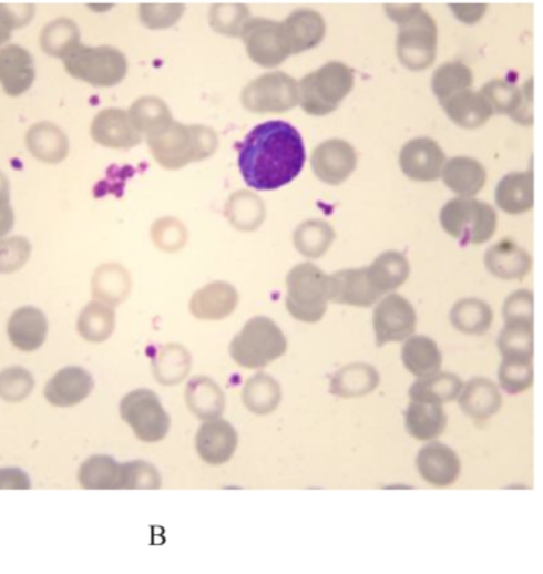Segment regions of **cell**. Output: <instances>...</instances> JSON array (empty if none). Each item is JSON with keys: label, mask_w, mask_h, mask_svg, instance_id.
Returning a JSON list of instances; mask_svg holds the SVG:
<instances>
[{"label": "cell", "mask_w": 543, "mask_h": 574, "mask_svg": "<svg viewBox=\"0 0 543 574\" xmlns=\"http://www.w3.org/2000/svg\"><path fill=\"white\" fill-rule=\"evenodd\" d=\"M238 165L255 191H276L290 184L305 166V143L297 129L272 120L255 126L239 145Z\"/></svg>", "instance_id": "6da1fadb"}, {"label": "cell", "mask_w": 543, "mask_h": 574, "mask_svg": "<svg viewBox=\"0 0 543 574\" xmlns=\"http://www.w3.org/2000/svg\"><path fill=\"white\" fill-rule=\"evenodd\" d=\"M386 13L399 24L397 54L410 71H424L436 60L437 24L418 3L397 6L388 3Z\"/></svg>", "instance_id": "7a4b0ae2"}, {"label": "cell", "mask_w": 543, "mask_h": 574, "mask_svg": "<svg viewBox=\"0 0 543 574\" xmlns=\"http://www.w3.org/2000/svg\"><path fill=\"white\" fill-rule=\"evenodd\" d=\"M355 74L348 65L331 61L298 83V101L306 114L322 117L337 111L351 93Z\"/></svg>", "instance_id": "3957f363"}, {"label": "cell", "mask_w": 543, "mask_h": 574, "mask_svg": "<svg viewBox=\"0 0 543 574\" xmlns=\"http://www.w3.org/2000/svg\"><path fill=\"white\" fill-rule=\"evenodd\" d=\"M287 351V339L273 319L257 316L229 345V355L236 365L246 369H260L272 365Z\"/></svg>", "instance_id": "277c9868"}, {"label": "cell", "mask_w": 543, "mask_h": 574, "mask_svg": "<svg viewBox=\"0 0 543 574\" xmlns=\"http://www.w3.org/2000/svg\"><path fill=\"white\" fill-rule=\"evenodd\" d=\"M440 224L462 246L490 242L498 228V214L475 198H454L440 211Z\"/></svg>", "instance_id": "5b68a950"}, {"label": "cell", "mask_w": 543, "mask_h": 574, "mask_svg": "<svg viewBox=\"0 0 543 574\" xmlns=\"http://www.w3.org/2000/svg\"><path fill=\"white\" fill-rule=\"evenodd\" d=\"M286 305L289 314L301 322H317L324 318L329 304L327 275L315 264L297 265L287 275Z\"/></svg>", "instance_id": "8992f818"}, {"label": "cell", "mask_w": 543, "mask_h": 574, "mask_svg": "<svg viewBox=\"0 0 543 574\" xmlns=\"http://www.w3.org/2000/svg\"><path fill=\"white\" fill-rule=\"evenodd\" d=\"M158 140L152 143L153 152L165 166L178 168L188 162L209 157L217 148V136L204 126H182L170 123L156 133Z\"/></svg>", "instance_id": "52a82bcc"}, {"label": "cell", "mask_w": 543, "mask_h": 574, "mask_svg": "<svg viewBox=\"0 0 543 574\" xmlns=\"http://www.w3.org/2000/svg\"><path fill=\"white\" fill-rule=\"evenodd\" d=\"M240 103L257 114L291 111L298 104V82L284 72H269L243 90Z\"/></svg>", "instance_id": "ba28073f"}, {"label": "cell", "mask_w": 543, "mask_h": 574, "mask_svg": "<svg viewBox=\"0 0 543 574\" xmlns=\"http://www.w3.org/2000/svg\"><path fill=\"white\" fill-rule=\"evenodd\" d=\"M64 61L65 68L72 75L94 85H115L126 72L125 57L109 47L86 49V47L76 45L65 54Z\"/></svg>", "instance_id": "9c48e42d"}, {"label": "cell", "mask_w": 543, "mask_h": 574, "mask_svg": "<svg viewBox=\"0 0 543 574\" xmlns=\"http://www.w3.org/2000/svg\"><path fill=\"white\" fill-rule=\"evenodd\" d=\"M122 416L131 424L137 438L145 442H158L170 430L166 416L158 398L153 392L140 390L126 396L122 404Z\"/></svg>", "instance_id": "30bf717a"}, {"label": "cell", "mask_w": 543, "mask_h": 574, "mask_svg": "<svg viewBox=\"0 0 543 574\" xmlns=\"http://www.w3.org/2000/svg\"><path fill=\"white\" fill-rule=\"evenodd\" d=\"M373 329L378 347L408 339L417 329L413 305L399 294L385 297L375 308Z\"/></svg>", "instance_id": "8fae6325"}, {"label": "cell", "mask_w": 543, "mask_h": 574, "mask_svg": "<svg viewBox=\"0 0 543 574\" xmlns=\"http://www.w3.org/2000/svg\"><path fill=\"white\" fill-rule=\"evenodd\" d=\"M240 38L246 43L250 60L262 68H278L289 57L280 42L279 23L264 18H253L244 24Z\"/></svg>", "instance_id": "7c38bea8"}, {"label": "cell", "mask_w": 543, "mask_h": 574, "mask_svg": "<svg viewBox=\"0 0 543 574\" xmlns=\"http://www.w3.org/2000/svg\"><path fill=\"white\" fill-rule=\"evenodd\" d=\"M279 35L287 54L306 52L326 38V21L315 10H295L279 23Z\"/></svg>", "instance_id": "4fadbf2b"}, {"label": "cell", "mask_w": 543, "mask_h": 574, "mask_svg": "<svg viewBox=\"0 0 543 574\" xmlns=\"http://www.w3.org/2000/svg\"><path fill=\"white\" fill-rule=\"evenodd\" d=\"M447 163L444 152L430 137H417L403 145L400 152V168L410 180L430 183L442 176Z\"/></svg>", "instance_id": "5bb4252c"}, {"label": "cell", "mask_w": 543, "mask_h": 574, "mask_svg": "<svg viewBox=\"0 0 543 574\" xmlns=\"http://www.w3.org/2000/svg\"><path fill=\"white\" fill-rule=\"evenodd\" d=\"M315 174L322 183L340 185L355 173L356 148L342 140H329L315 148L311 155Z\"/></svg>", "instance_id": "9a60e30c"}, {"label": "cell", "mask_w": 543, "mask_h": 574, "mask_svg": "<svg viewBox=\"0 0 543 574\" xmlns=\"http://www.w3.org/2000/svg\"><path fill=\"white\" fill-rule=\"evenodd\" d=\"M329 301L351 305V307H370L381 297L371 285L367 268H348L327 276Z\"/></svg>", "instance_id": "2e32d148"}, {"label": "cell", "mask_w": 543, "mask_h": 574, "mask_svg": "<svg viewBox=\"0 0 543 574\" xmlns=\"http://www.w3.org/2000/svg\"><path fill=\"white\" fill-rule=\"evenodd\" d=\"M531 80L524 89L506 82V80H491L481 90V96L488 101L493 112L510 115L516 123L531 125Z\"/></svg>", "instance_id": "e0dca14e"}, {"label": "cell", "mask_w": 543, "mask_h": 574, "mask_svg": "<svg viewBox=\"0 0 543 574\" xmlns=\"http://www.w3.org/2000/svg\"><path fill=\"white\" fill-rule=\"evenodd\" d=\"M419 474L430 485L448 486L461 474V461L450 447L433 442L426 445L417 458Z\"/></svg>", "instance_id": "ac0fdd59"}, {"label": "cell", "mask_w": 543, "mask_h": 574, "mask_svg": "<svg viewBox=\"0 0 543 574\" xmlns=\"http://www.w3.org/2000/svg\"><path fill=\"white\" fill-rule=\"evenodd\" d=\"M238 447L235 428L224 420H213L203 424L196 434V449L199 457L213 467L227 463Z\"/></svg>", "instance_id": "d6986e66"}, {"label": "cell", "mask_w": 543, "mask_h": 574, "mask_svg": "<svg viewBox=\"0 0 543 574\" xmlns=\"http://www.w3.org/2000/svg\"><path fill=\"white\" fill-rule=\"evenodd\" d=\"M484 264L491 274L501 279H524L532 268L530 254L512 239H502L488 249Z\"/></svg>", "instance_id": "ffe728a7"}, {"label": "cell", "mask_w": 543, "mask_h": 574, "mask_svg": "<svg viewBox=\"0 0 543 574\" xmlns=\"http://www.w3.org/2000/svg\"><path fill=\"white\" fill-rule=\"evenodd\" d=\"M443 183L462 198H472L486 184V170L479 160L455 157L448 160L442 170Z\"/></svg>", "instance_id": "44dd1931"}, {"label": "cell", "mask_w": 543, "mask_h": 574, "mask_svg": "<svg viewBox=\"0 0 543 574\" xmlns=\"http://www.w3.org/2000/svg\"><path fill=\"white\" fill-rule=\"evenodd\" d=\"M444 112L462 129L475 130L493 117V109L480 93L464 90L444 100Z\"/></svg>", "instance_id": "7402d4cb"}, {"label": "cell", "mask_w": 543, "mask_h": 574, "mask_svg": "<svg viewBox=\"0 0 543 574\" xmlns=\"http://www.w3.org/2000/svg\"><path fill=\"white\" fill-rule=\"evenodd\" d=\"M448 418L442 404L411 401L404 416L407 431L418 441H433L447 430Z\"/></svg>", "instance_id": "603a6c76"}, {"label": "cell", "mask_w": 543, "mask_h": 574, "mask_svg": "<svg viewBox=\"0 0 543 574\" xmlns=\"http://www.w3.org/2000/svg\"><path fill=\"white\" fill-rule=\"evenodd\" d=\"M495 202L509 214H524L534 206V177L532 173H510L498 185Z\"/></svg>", "instance_id": "cb8c5ba5"}, {"label": "cell", "mask_w": 543, "mask_h": 574, "mask_svg": "<svg viewBox=\"0 0 543 574\" xmlns=\"http://www.w3.org/2000/svg\"><path fill=\"white\" fill-rule=\"evenodd\" d=\"M238 300L235 287L227 283H214L195 294L192 311L202 319H224L235 311Z\"/></svg>", "instance_id": "d4e9b609"}, {"label": "cell", "mask_w": 543, "mask_h": 574, "mask_svg": "<svg viewBox=\"0 0 543 574\" xmlns=\"http://www.w3.org/2000/svg\"><path fill=\"white\" fill-rule=\"evenodd\" d=\"M461 409L465 416L477 421H484L495 416L501 409L502 398L494 381L490 379L470 380L468 387L462 388Z\"/></svg>", "instance_id": "484cf974"}, {"label": "cell", "mask_w": 543, "mask_h": 574, "mask_svg": "<svg viewBox=\"0 0 543 574\" xmlns=\"http://www.w3.org/2000/svg\"><path fill=\"white\" fill-rule=\"evenodd\" d=\"M34 79L31 54L18 47L0 52V82L12 96H18L31 86Z\"/></svg>", "instance_id": "4316f807"}, {"label": "cell", "mask_w": 543, "mask_h": 574, "mask_svg": "<svg viewBox=\"0 0 543 574\" xmlns=\"http://www.w3.org/2000/svg\"><path fill=\"white\" fill-rule=\"evenodd\" d=\"M404 367L418 379L433 376L442 367V352L436 341L426 336L408 337L402 348Z\"/></svg>", "instance_id": "83f0119b"}, {"label": "cell", "mask_w": 543, "mask_h": 574, "mask_svg": "<svg viewBox=\"0 0 543 574\" xmlns=\"http://www.w3.org/2000/svg\"><path fill=\"white\" fill-rule=\"evenodd\" d=\"M379 373L375 367L362 365H349L335 373L330 381V392L340 398H359L368 392L377 390Z\"/></svg>", "instance_id": "f1b7e54d"}, {"label": "cell", "mask_w": 543, "mask_h": 574, "mask_svg": "<svg viewBox=\"0 0 543 574\" xmlns=\"http://www.w3.org/2000/svg\"><path fill=\"white\" fill-rule=\"evenodd\" d=\"M368 278L379 294L391 293L407 281L410 276V264L403 254L397 250L382 253L375 259L373 264L367 268Z\"/></svg>", "instance_id": "f546056e"}, {"label": "cell", "mask_w": 543, "mask_h": 574, "mask_svg": "<svg viewBox=\"0 0 543 574\" xmlns=\"http://www.w3.org/2000/svg\"><path fill=\"white\" fill-rule=\"evenodd\" d=\"M462 388H464V383L454 373L437 372L413 383V387L410 388V398L411 401L448 404L461 394Z\"/></svg>", "instance_id": "4dcf8cb0"}, {"label": "cell", "mask_w": 543, "mask_h": 574, "mask_svg": "<svg viewBox=\"0 0 543 574\" xmlns=\"http://www.w3.org/2000/svg\"><path fill=\"white\" fill-rule=\"evenodd\" d=\"M283 399L280 385L266 373H257L244 385L243 401L255 416H269L275 412Z\"/></svg>", "instance_id": "1f68e13d"}, {"label": "cell", "mask_w": 543, "mask_h": 574, "mask_svg": "<svg viewBox=\"0 0 543 574\" xmlns=\"http://www.w3.org/2000/svg\"><path fill=\"white\" fill-rule=\"evenodd\" d=\"M532 319H510L499 336V351L502 358L512 361H532L534 348Z\"/></svg>", "instance_id": "d6a6232c"}, {"label": "cell", "mask_w": 543, "mask_h": 574, "mask_svg": "<svg viewBox=\"0 0 543 574\" xmlns=\"http://www.w3.org/2000/svg\"><path fill=\"white\" fill-rule=\"evenodd\" d=\"M91 379L80 369H65L58 373L47 387V398L51 404L74 406L89 396Z\"/></svg>", "instance_id": "836d02e7"}, {"label": "cell", "mask_w": 543, "mask_h": 574, "mask_svg": "<svg viewBox=\"0 0 543 574\" xmlns=\"http://www.w3.org/2000/svg\"><path fill=\"white\" fill-rule=\"evenodd\" d=\"M451 322L455 329L472 336H481L493 325V310L490 305L479 299L459 300L451 310Z\"/></svg>", "instance_id": "e575fe53"}, {"label": "cell", "mask_w": 543, "mask_h": 574, "mask_svg": "<svg viewBox=\"0 0 543 574\" xmlns=\"http://www.w3.org/2000/svg\"><path fill=\"white\" fill-rule=\"evenodd\" d=\"M334 239V227L326 221H306L294 234L295 248L309 259L322 257L330 249Z\"/></svg>", "instance_id": "d590c367"}, {"label": "cell", "mask_w": 543, "mask_h": 574, "mask_svg": "<svg viewBox=\"0 0 543 574\" xmlns=\"http://www.w3.org/2000/svg\"><path fill=\"white\" fill-rule=\"evenodd\" d=\"M229 223L244 232L257 230L265 221L264 202L257 195L243 191L232 195L227 205Z\"/></svg>", "instance_id": "8d00e7d4"}, {"label": "cell", "mask_w": 543, "mask_h": 574, "mask_svg": "<svg viewBox=\"0 0 543 574\" xmlns=\"http://www.w3.org/2000/svg\"><path fill=\"white\" fill-rule=\"evenodd\" d=\"M187 401L196 417L204 418V420L222 416L225 409L224 392L213 380L204 379V377L189 383Z\"/></svg>", "instance_id": "74e56055"}, {"label": "cell", "mask_w": 543, "mask_h": 574, "mask_svg": "<svg viewBox=\"0 0 543 574\" xmlns=\"http://www.w3.org/2000/svg\"><path fill=\"white\" fill-rule=\"evenodd\" d=\"M45 318L34 308L18 311L10 321V337L21 350L31 351L38 348L45 337Z\"/></svg>", "instance_id": "f35d334b"}, {"label": "cell", "mask_w": 543, "mask_h": 574, "mask_svg": "<svg viewBox=\"0 0 543 574\" xmlns=\"http://www.w3.org/2000/svg\"><path fill=\"white\" fill-rule=\"evenodd\" d=\"M473 75L468 65L462 63H444L437 69L432 78V90L440 103L459 92L469 90Z\"/></svg>", "instance_id": "ab89813d"}, {"label": "cell", "mask_w": 543, "mask_h": 574, "mask_svg": "<svg viewBox=\"0 0 543 574\" xmlns=\"http://www.w3.org/2000/svg\"><path fill=\"white\" fill-rule=\"evenodd\" d=\"M499 381L509 394H520L530 390L534 381V369L532 361H512L504 359L499 369Z\"/></svg>", "instance_id": "60d3db41"}, {"label": "cell", "mask_w": 543, "mask_h": 574, "mask_svg": "<svg viewBox=\"0 0 543 574\" xmlns=\"http://www.w3.org/2000/svg\"><path fill=\"white\" fill-rule=\"evenodd\" d=\"M249 21V9L240 3H232V6H214L211 12V23L215 31L221 34L233 35L238 38L243 31L244 24Z\"/></svg>", "instance_id": "b9f144b4"}, {"label": "cell", "mask_w": 543, "mask_h": 574, "mask_svg": "<svg viewBox=\"0 0 543 574\" xmlns=\"http://www.w3.org/2000/svg\"><path fill=\"white\" fill-rule=\"evenodd\" d=\"M534 296L530 290H516L504 304V319H532V305H534Z\"/></svg>", "instance_id": "7bdbcfd3"}, {"label": "cell", "mask_w": 543, "mask_h": 574, "mask_svg": "<svg viewBox=\"0 0 543 574\" xmlns=\"http://www.w3.org/2000/svg\"><path fill=\"white\" fill-rule=\"evenodd\" d=\"M455 17L464 23H477L484 12H486V6L484 3H475V6H468V3H453L451 6Z\"/></svg>", "instance_id": "ee69618b"}, {"label": "cell", "mask_w": 543, "mask_h": 574, "mask_svg": "<svg viewBox=\"0 0 543 574\" xmlns=\"http://www.w3.org/2000/svg\"><path fill=\"white\" fill-rule=\"evenodd\" d=\"M12 223V209L7 206V203L0 202V236L6 235L10 230Z\"/></svg>", "instance_id": "f6af8a7d"}, {"label": "cell", "mask_w": 543, "mask_h": 574, "mask_svg": "<svg viewBox=\"0 0 543 574\" xmlns=\"http://www.w3.org/2000/svg\"><path fill=\"white\" fill-rule=\"evenodd\" d=\"M12 18L7 17L6 10L0 7V42L10 38V29H12L13 23Z\"/></svg>", "instance_id": "bcb514c9"}]
</instances>
